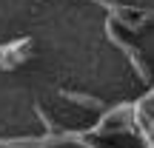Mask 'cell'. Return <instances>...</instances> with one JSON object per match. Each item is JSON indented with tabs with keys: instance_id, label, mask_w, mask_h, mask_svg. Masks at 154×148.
I'll list each match as a JSON object with an SVG mask.
<instances>
[{
	"instance_id": "cell-4",
	"label": "cell",
	"mask_w": 154,
	"mask_h": 148,
	"mask_svg": "<svg viewBox=\"0 0 154 148\" xmlns=\"http://www.w3.org/2000/svg\"><path fill=\"white\" fill-rule=\"evenodd\" d=\"M88 3H97V0H88Z\"/></svg>"
},
{
	"instance_id": "cell-1",
	"label": "cell",
	"mask_w": 154,
	"mask_h": 148,
	"mask_svg": "<svg viewBox=\"0 0 154 148\" xmlns=\"http://www.w3.org/2000/svg\"><path fill=\"white\" fill-rule=\"evenodd\" d=\"M63 143H74L80 148H100L94 143H88L86 134L80 131H60V134H49V137H40V140H0V148H54Z\"/></svg>"
},
{
	"instance_id": "cell-2",
	"label": "cell",
	"mask_w": 154,
	"mask_h": 148,
	"mask_svg": "<svg viewBox=\"0 0 154 148\" xmlns=\"http://www.w3.org/2000/svg\"><path fill=\"white\" fill-rule=\"evenodd\" d=\"M106 37H109L111 43L117 46V49H123V51H126L128 63L134 66V71H137V77H140V80H143V83H151V74H149V68H146V63H143V57H140V51L134 49V46H128L126 40H123L120 34L114 32V23H111V17H109V23H106Z\"/></svg>"
},
{
	"instance_id": "cell-3",
	"label": "cell",
	"mask_w": 154,
	"mask_h": 148,
	"mask_svg": "<svg viewBox=\"0 0 154 148\" xmlns=\"http://www.w3.org/2000/svg\"><path fill=\"white\" fill-rule=\"evenodd\" d=\"M60 97L72 100L77 105H86V108H97V111H109V105L103 103V100L91 97V94H80V91H66V88H60Z\"/></svg>"
}]
</instances>
